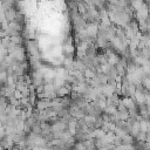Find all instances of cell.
Instances as JSON below:
<instances>
[{"label":"cell","instance_id":"1","mask_svg":"<svg viewBox=\"0 0 150 150\" xmlns=\"http://www.w3.org/2000/svg\"><path fill=\"white\" fill-rule=\"evenodd\" d=\"M71 90L66 88V87H60L56 89V95L59 98H64V97H68V95H70Z\"/></svg>","mask_w":150,"mask_h":150},{"label":"cell","instance_id":"2","mask_svg":"<svg viewBox=\"0 0 150 150\" xmlns=\"http://www.w3.org/2000/svg\"><path fill=\"white\" fill-rule=\"evenodd\" d=\"M103 112L109 116H112V115H116L118 112V110H117V107H115V105H107V108L104 109Z\"/></svg>","mask_w":150,"mask_h":150},{"label":"cell","instance_id":"3","mask_svg":"<svg viewBox=\"0 0 150 150\" xmlns=\"http://www.w3.org/2000/svg\"><path fill=\"white\" fill-rule=\"evenodd\" d=\"M9 40L12 43L16 45V46H20L22 43V38L20 35H14V36H9Z\"/></svg>","mask_w":150,"mask_h":150},{"label":"cell","instance_id":"4","mask_svg":"<svg viewBox=\"0 0 150 150\" xmlns=\"http://www.w3.org/2000/svg\"><path fill=\"white\" fill-rule=\"evenodd\" d=\"M142 84H143V87L149 91V90H150V77H145V79L142 81Z\"/></svg>","mask_w":150,"mask_h":150}]
</instances>
